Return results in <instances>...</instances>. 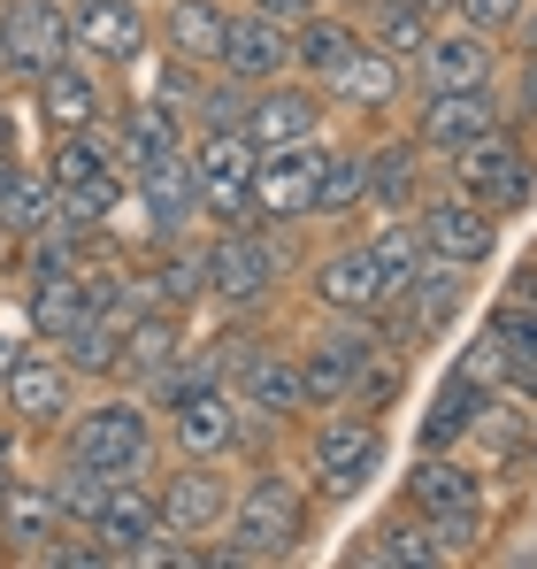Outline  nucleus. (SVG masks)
Instances as JSON below:
<instances>
[{
    "label": "nucleus",
    "mask_w": 537,
    "mask_h": 569,
    "mask_svg": "<svg viewBox=\"0 0 537 569\" xmlns=\"http://www.w3.org/2000/svg\"><path fill=\"white\" fill-rule=\"evenodd\" d=\"M446 8L468 31H507V23H523V0H446Z\"/></svg>",
    "instance_id": "ea45409f"
},
{
    "label": "nucleus",
    "mask_w": 537,
    "mask_h": 569,
    "mask_svg": "<svg viewBox=\"0 0 537 569\" xmlns=\"http://www.w3.org/2000/svg\"><path fill=\"white\" fill-rule=\"evenodd\" d=\"M284 278V262H276V247H268L262 231H223L207 254H200V292L215 300V308H262L268 292Z\"/></svg>",
    "instance_id": "423d86ee"
},
{
    "label": "nucleus",
    "mask_w": 537,
    "mask_h": 569,
    "mask_svg": "<svg viewBox=\"0 0 537 569\" xmlns=\"http://www.w3.org/2000/svg\"><path fill=\"white\" fill-rule=\"evenodd\" d=\"M415 231H423L430 262H460V270H468V262L492 254V208H476L468 192H438V200H423Z\"/></svg>",
    "instance_id": "ddd939ff"
},
{
    "label": "nucleus",
    "mask_w": 537,
    "mask_h": 569,
    "mask_svg": "<svg viewBox=\"0 0 537 569\" xmlns=\"http://www.w3.org/2000/svg\"><path fill=\"white\" fill-rule=\"evenodd\" d=\"M307 523H315L307 492L284 470H262V477H246V492H231V516H223L231 547L223 555L231 562H284V555H300Z\"/></svg>",
    "instance_id": "f257e3e1"
},
{
    "label": "nucleus",
    "mask_w": 537,
    "mask_h": 569,
    "mask_svg": "<svg viewBox=\"0 0 537 569\" xmlns=\"http://www.w3.org/2000/svg\"><path fill=\"white\" fill-rule=\"evenodd\" d=\"M407 500H415L423 523H438V516H453V508H476V470H468V462H446V455H430V462L407 470Z\"/></svg>",
    "instance_id": "cd10ccee"
},
{
    "label": "nucleus",
    "mask_w": 537,
    "mask_h": 569,
    "mask_svg": "<svg viewBox=\"0 0 537 569\" xmlns=\"http://www.w3.org/2000/svg\"><path fill=\"white\" fill-rule=\"evenodd\" d=\"M430 539H438L446 555H468V547L484 539V508H453V516H438V523H430Z\"/></svg>",
    "instance_id": "a19ab883"
},
{
    "label": "nucleus",
    "mask_w": 537,
    "mask_h": 569,
    "mask_svg": "<svg viewBox=\"0 0 537 569\" xmlns=\"http://www.w3.org/2000/svg\"><path fill=\"white\" fill-rule=\"evenodd\" d=\"M368 362H376V331H361V316H354V331H331L323 347H307V355H300V370H307V408H346Z\"/></svg>",
    "instance_id": "2eb2a0df"
},
{
    "label": "nucleus",
    "mask_w": 537,
    "mask_h": 569,
    "mask_svg": "<svg viewBox=\"0 0 537 569\" xmlns=\"http://www.w3.org/2000/svg\"><path fill=\"white\" fill-rule=\"evenodd\" d=\"M146 447H154V423H146L139 400H100V408L78 416V431H70V455L92 462L100 477H131L146 462Z\"/></svg>",
    "instance_id": "6e6552de"
},
{
    "label": "nucleus",
    "mask_w": 537,
    "mask_h": 569,
    "mask_svg": "<svg viewBox=\"0 0 537 569\" xmlns=\"http://www.w3.org/2000/svg\"><path fill=\"white\" fill-rule=\"evenodd\" d=\"M139 200H146L154 231H162V239H178L184 223L200 216V192H192V154H178V147L146 154V162H139Z\"/></svg>",
    "instance_id": "412c9836"
},
{
    "label": "nucleus",
    "mask_w": 537,
    "mask_h": 569,
    "mask_svg": "<svg viewBox=\"0 0 537 569\" xmlns=\"http://www.w3.org/2000/svg\"><path fill=\"white\" fill-rule=\"evenodd\" d=\"M315 131H323V100L307 93V86H276V78H268L262 93L246 100V139H254V147H300V139H315Z\"/></svg>",
    "instance_id": "6ab92c4d"
},
{
    "label": "nucleus",
    "mask_w": 537,
    "mask_h": 569,
    "mask_svg": "<svg viewBox=\"0 0 537 569\" xmlns=\"http://www.w3.org/2000/svg\"><path fill=\"white\" fill-rule=\"evenodd\" d=\"M530 455H537V447H530Z\"/></svg>",
    "instance_id": "de8ad7c7"
},
{
    "label": "nucleus",
    "mask_w": 537,
    "mask_h": 569,
    "mask_svg": "<svg viewBox=\"0 0 537 569\" xmlns=\"http://www.w3.org/2000/svg\"><path fill=\"white\" fill-rule=\"evenodd\" d=\"M523 54H537V16H530V47H523Z\"/></svg>",
    "instance_id": "c03bdc74"
},
{
    "label": "nucleus",
    "mask_w": 537,
    "mask_h": 569,
    "mask_svg": "<svg viewBox=\"0 0 537 569\" xmlns=\"http://www.w3.org/2000/svg\"><path fill=\"white\" fill-rule=\"evenodd\" d=\"M100 78L92 70H78V62H54L47 78H39V123L62 139V131H92L100 123Z\"/></svg>",
    "instance_id": "b1692460"
},
{
    "label": "nucleus",
    "mask_w": 537,
    "mask_h": 569,
    "mask_svg": "<svg viewBox=\"0 0 537 569\" xmlns=\"http://www.w3.org/2000/svg\"><path fill=\"white\" fill-rule=\"evenodd\" d=\"M85 531L100 539V555H108V562H131V555H139L154 531H162V508H154V492H146V485L115 477V485H108V500L92 508Z\"/></svg>",
    "instance_id": "dca6fc26"
},
{
    "label": "nucleus",
    "mask_w": 537,
    "mask_h": 569,
    "mask_svg": "<svg viewBox=\"0 0 537 569\" xmlns=\"http://www.w3.org/2000/svg\"><path fill=\"white\" fill-rule=\"evenodd\" d=\"M62 208V192L47 170H8V192H0V231H16V239H39V223Z\"/></svg>",
    "instance_id": "c85d7f7f"
},
{
    "label": "nucleus",
    "mask_w": 537,
    "mask_h": 569,
    "mask_svg": "<svg viewBox=\"0 0 537 569\" xmlns=\"http://www.w3.org/2000/svg\"><path fill=\"white\" fill-rule=\"evenodd\" d=\"M47 178L62 192V216H70V223H92V216H108V208L123 200V170H115V147L100 139V123H92V131H62Z\"/></svg>",
    "instance_id": "20e7f679"
},
{
    "label": "nucleus",
    "mask_w": 537,
    "mask_h": 569,
    "mask_svg": "<svg viewBox=\"0 0 537 569\" xmlns=\"http://www.w3.org/2000/svg\"><path fill=\"white\" fill-rule=\"evenodd\" d=\"M415 62H423L430 93H438V86H492V31H468V23L430 31Z\"/></svg>",
    "instance_id": "5701e85b"
},
{
    "label": "nucleus",
    "mask_w": 537,
    "mask_h": 569,
    "mask_svg": "<svg viewBox=\"0 0 537 569\" xmlns=\"http://www.w3.org/2000/svg\"><path fill=\"white\" fill-rule=\"evenodd\" d=\"M8 170H16V162H0V192H8Z\"/></svg>",
    "instance_id": "a18cd8bd"
},
{
    "label": "nucleus",
    "mask_w": 537,
    "mask_h": 569,
    "mask_svg": "<svg viewBox=\"0 0 537 569\" xmlns=\"http://www.w3.org/2000/svg\"><path fill=\"white\" fill-rule=\"evenodd\" d=\"M361 562H415V569H438V562H446V547L430 539V523H384V531H368Z\"/></svg>",
    "instance_id": "473e14b6"
},
{
    "label": "nucleus",
    "mask_w": 537,
    "mask_h": 569,
    "mask_svg": "<svg viewBox=\"0 0 537 569\" xmlns=\"http://www.w3.org/2000/svg\"><path fill=\"white\" fill-rule=\"evenodd\" d=\"M368 247H376V262H384V284H392V292L430 262V247H423V231H415V223H392V231H384V239H368Z\"/></svg>",
    "instance_id": "4c0bfd02"
},
{
    "label": "nucleus",
    "mask_w": 537,
    "mask_h": 569,
    "mask_svg": "<svg viewBox=\"0 0 537 569\" xmlns=\"http://www.w3.org/2000/svg\"><path fill=\"white\" fill-rule=\"evenodd\" d=\"M392 8H415V16H430V8H446V0H392Z\"/></svg>",
    "instance_id": "37998d69"
},
{
    "label": "nucleus",
    "mask_w": 537,
    "mask_h": 569,
    "mask_svg": "<svg viewBox=\"0 0 537 569\" xmlns=\"http://www.w3.org/2000/svg\"><path fill=\"white\" fill-rule=\"evenodd\" d=\"M492 123H499L492 86H438L430 108H423V123H415V139H423V147H438V154H460V147H468V139H484Z\"/></svg>",
    "instance_id": "f3484780"
},
{
    "label": "nucleus",
    "mask_w": 537,
    "mask_h": 569,
    "mask_svg": "<svg viewBox=\"0 0 537 569\" xmlns=\"http://www.w3.org/2000/svg\"><path fill=\"white\" fill-rule=\"evenodd\" d=\"M368 170V200L376 208H392V216H407V200H415V186H423V154L399 139V147H384L376 162H361Z\"/></svg>",
    "instance_id": "7c9ffc66"
},
{
    "label": "nucleus",
    "mask_w": 537,
    "mask_h": 569,
    "mask_svg": "<svg viewBox=\"0 0 537 569\" xmlns=\"http://www.w3.org/2000/svg\"><path fill=\"white\" fill-rule=\"evenodd\" d=\"M47 485H54V508H62V523H78V531H85V523H92V508L108 500V485H115V477H100L92 462H78V455H70V470H62V477H47Z\"/></svg>",
    "instance_id": "f704fd0d"
},
{
    "label": "nucleus",
    "mask_w": 537,
    "mask_h": 569,
    "mask_svg": "<svg viewBox=\"0 0 537 569\" xmlns=\"http://www.w3.org/2000/svg\"><path fill=\"white\" fill-rule=\"evenodd\" d=\"M323 86L346 100V108H392V100H399V62H392L384 47H354Z\"/></svg>",
    "instance_id": "bb28decb"
},
{
    "label": "nucleus",
    "mask_w": 537,
    "mask_h": 569,
    "mask_svg": "<svg viewBox=\"0 0 537 569\" xmlns=\"http://www.w3.org/2000/svg\"><path fill=\"white\" fill-rule=\"evenodd\" d=\"M453 192H468L476 208H492V216H507V208H523L537 192V170H530V147L515 139V131H484V139H468L460 154H453Z\"/></svg>",
    "instance_id": "7ed1b4c3"
},
{
    "label": "nucleus",
    "mask_w": 537,
    "mask_h": 569,
    "mask_svg": "<svg viewBox=\"0 0 537 569\" xmlns=\"http://www.w3.org/2000/svg\"><path fill=\"white\" fill-rule=\"evenodd\" d=\"M0 492H8V462H0Z\"/></svg>",
    "instance_id": "49530a36"
},
{
    "label": "nucleus",
    "mask_w": 537,
    "mask_h": 569,
    "mask_svg": "<svg viewBox=\"0 0 537 569\" xmlns=\"http://www.w3.org/2000/svg\"><path fill=\"white\" fill-rule=\"evenodd\" d=\"M284 54H292V23L284 16H268V8H239L231 16V31H223V78H239V86H268V78H284Z\"/></svg>",
    "instance_id": "9b49d317"
},
{
    "label": "nucleus",
    "mask_w": 537,
    "mask_h": 569,
    "mask_svg": "<svg viewBox=\"0 0 537 569\" xmlns=\"http://www.w3.org/2000/svg\"><path fill=\"white\" fill-rule=\"evenodd\" d=\"M354 200H368V170H361L354 154H331L323 178H315V216H346Z\"/></svg>",
    "instance_id": "e433bc0d"
},
{
    "label": "nucleus",
    "mask_w": 537,
    "mask_h": 569,
    "mask_svg": "<svg viewBox=\"0 0 537 569\" xmlns=\"http://www.w3.org/2000/svg\"><path fill=\"white\" fill-rule=\"evenodd\" d=\"M0 385H8L16 423H62V416H70V392H78V370L54 362V355H16Z\"/></svg>",
    "instance_id": "aec40b11"
},
{
    "label": "nucleus",
    "mask_w": 537,
    "mask_h": 569,
    "mask_svg": "<svg viewBox=\"0 0 537 569\" xmlns=\"http://www.w3.org/2000/svg\"><path fill=\"white\" fill-rule=\"evenodd\" d=\"M54 62H70V8L62 0H8L0 8V70L39 86Z\"/></svg>",
    "instance_id": "0eeeda50"
},
{
    "label": "nucleus",
    "mask_w": 537,
    "mask_h": 569,
    "mask_svg": "<svg viewBox=\"0 0 537 569\" xmlns=\"http://www.w3.org/2000/svg\"><path fill=\"white\" fill-rule=\"evenodd\" d=\"M154 508H162V531H170V539H207V531H223V516H231V477H223V462L184 455V470L162 477Z\"/></svg>",
    "instance_id": "1a4fd4ad"
},
{
    "label": "nucleus",
    "mask_w": 537,
    "mask_h": 569,
    "mask_svg": "<svg viewBox=\"0 0 537 569\" xmlns=\"http://www.w3.org/2000/svg\"><path fill=\"white\" fill-rule=\"evenodd\" d=\"M523 108H530V116H537V54H530V62H523Z\"/></svg>",
    "instance_id": "79ce46f5"
},
{
    "label": "nucleus",
    "mask_w": 537,
    "mask_h": 569,
    "mask_svg": "<svg viewBox=\"0 0 537 569\" xmlns=\"http://www.w3.org/2000/svg\"><path fill=\"white\" fill-rule=\"evenodd\" d=\"M315 300H323L331 316H346V323H354V316L368 323V316L392 300L376 247H338V254H323V262H315Z\"/></svg>",
    "instance_id": "4468645a"
},
{
    "label": "nucleus",
    "mask_w": 537,
    "mask_h": 569,
    "mask_svg": "<svg viewBox=\"0 0 537 569\" xmlns=\"http://www.w3.org/2000/svg\"><path fill=\"white\" fill-rule=\"evenodd\" d=\"M170 355H178V323H170V316H139V323H123V362H131L146 385L170 370Z\"/></svg>",
    "instance_id": "72a5a7b5"
},
{
    "label": "nucleus",
    "mask_w": 537,
    "mask_h": 569,
    "mask_svg": "<svg viewBox=\"0 0 537 569\" xmlns=\"http://www.w3.org/2000/svg\"><path fill=\"white\" fill-rule=\"evenodd\" d=\"M0 539L47 555V539H62V508H54V485H31V477H8L0 492Z\"/></svg>",
    "instance_id": "393cba45"
},
{
    "label": "nucleus",
    "mask_w": 537,
    "mask_h": 569,
    "mask_svg": "<svg viewBox=\"0 0 537 569\" xmlns=\"http://www.w3.org/2000/svg\"><path fill=\"white\" fill-rule=\"evenodd\" d=\"M323 147L300 139V147H268L254 162V216L268 223H292V216H315V178H323Z\"/></svg>",
    "instance_id": "9d476101"
},
{
    "label": "nucleus",
    "mask_w": 537,
    "mask_h": 569,
    "mask_svg": "<svg viewBox=\"0 0 537 569\" xmlns=\"http://www.w3.org/2000/svg\"><path fill=\"white\" fill-rule=\"evenodd\" d=\"M70 47L100 54L108 70L139 62V54H146V23H139V0H78V16H70Z\"/></svg>",
    "instance_id": "a211bd4d"
},
{
    "label": "nucleus",
    "mask_w": 537,
    "mask_h": 569,
    "mask_svg": "<svg viewBox=\"0 0 537 569\" xmlns=\"http://www.w3.org/2000/svg\"><path fill=\"white\" fill-rule=\"evenodd\" d=\"M476 416H484V385L468 378V370H453L446 392H438V408H430V423H423V447H430V455H446Z\"/></svg>",
    "instance_id": "c756f323"
},
{
    "label": "nucleus",
    "mask_w": 537,
    "mask_h": 569,
    "mask_svg": "<svg viewBox=\"0 0 537 569\" xmlns=\"http://www.w3.org/2000/svg\"><path fill=\"white\" fill-rule=\"evenodd\" d=\"M123 323H131V316H108V323H100V308H92L85 323L70 331V370H115V362H123Z\"/></svg>",
    "instance_id": "c9c22d12"
},
{
    "label": "nucleus",
    "mask_w": 537,
    "mask_h": 569,
    "mask_svg": "<svg viewBox=\"0 0 537 569\" xmlns=\"http://www.w3.org/2000/svg\"><path fill=\"white\" fill-rule=\"evenodd\" d=\"M223 31H231L223 0H178V8L162 16L170 54H178V62H192V70H215V62H223Z\"/></svg>",
    "instance_id": "a878e982"
},
{
    "label": "nucleus",
    "mask_w": 537,
    "mask_h": 569,
    "mask_svg": "<svg viewBox=\"0 0 537 569\" xmlns=\"http://www.w3.org/2000/svg\"><path fill=\"white\" fill-rule=\"evenodd\" d=\"M384 455H392V439H384V423L376 416H323V431H315V447H307V470H315V492L323 500H354L368 477L384 470Z\"/></svg>",
    "instance_id": "f03ea898"
},
{
    "label": "nucleus",
    "mask_w": 537,
    "mask_h": 569,
    "mask_svg": "<svg viewBox=\"0 0 537 569\" xmlns=\"http://www.w3.org/2000/svg\"><path fill=\"white\" fill-rule=\"evenodd\" d=\"M254 162L262 147L246 131H207L192 147V192H200V216L215 223H246L254 216Z\"/></svg>",
    "instance_id": "39448f33"
},
{
    "label": "nucleus",
    "mask_w": 537,
    "mask_h": 569,
    "mask_svg": "<svg viewBox=\"0 0 537 569\" xmlns=\"http://www.w3.org/2000/svg\"><path fill=\"white\" fill-rule=\"evenodd\" d=\"M170 431H178L184 455H200V462H223V455H239V439H246V423H239V400H231L223 385L178 392V400H170Z\"/></svg>",
    "instance_id": "f8f14e48"
},
{
    "label": "nucleus",
    "mask_w": 537,
    "mask_h": 569,
    "mask_svg": "<svg viewBox=\"0 0 537 569\" xmlns=\"http://www.w3.org/2000/svg\"><path fill=\"white\" fill-rule=\"evenodd\" d=\"M354 47H361V39L346 31V23H331V16H300V23H292V54H300L307 78H331Z\"/></svg>",
    "instance_id": "2f4dec72"
},
{
    "label": "nucleus",
    "mask_w": 537,
    "mask_h": 569,
    "mask_svg": "<svg viewBox=\"0 0 537 569\" xmlns=\"http://www.w3.org/2000/svg\"><path fill=\"white\" fill-rule=\"evenodd\" d=\"M423 39H430V16H415V8H384V23H376V47H384L392 62L423 54Z\"/></svg>",
    "instance_id": "58836bf2"
},
{
    "label": "nucleus",
    "mask_w": 537,
    "mask_h": 569,
    "mask_svg": "<svg viewBox=\"0 0 537 569\" xmlns=\"http://www.w3.org/2000/svg\"><path fill=\"white\" fill-rule=\"evenodd\" d=\"M239 400L254 408V416H300L307 408V370H300V355H284V347H254L246 355V370H239Z\"/></svg>",
    "instance_id": "4be33fe9"
}]
</instances>
